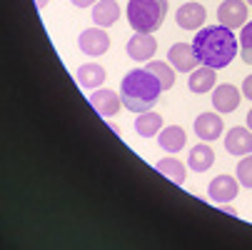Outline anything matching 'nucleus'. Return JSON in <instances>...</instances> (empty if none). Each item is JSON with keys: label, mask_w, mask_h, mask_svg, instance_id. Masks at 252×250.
Returning <instances> with one entry per match:
<instances>
[{"label": "nucleus", "mask_w": 252, "mask_h": 250, "mask_svg": "<svg viewBox=\"0 0 252 250\" xmlns=\"http://www.w3.org/2000/svg\"><path fill=\"white\" fill-rule=\"evenodd\" d=\"M148 70L160 80L162 90H170V88L175 85V68H172V65H167V63H162V60H150V63H148Z\"/></svg>", "instance_id": "nucleus-21"}, {"label": "nucleus", "mask_w": 252, "mask_h": 250, "mask_svg": "<svg viewBox=\"0 0 252 250\" xmlns=\"http://www.w3.org/2000/svg\"><path fill=\"white\" fill-rule=\"evenodd\" d=\"M160 93H162V85L148 68L130 70V73L123 78V85H120L123 105L132 113H148L160 100Z\"/></svg>", "instance_id": "nucleus-2"}, {"label": "nucleus", "mask_w": 252, "mask_h": 250, "mask_svg": "<svg viewBox=\"0 0 252 250\" xmlns=\"http://www.w3.org/2000/svg\"><path fill=\"white\" fill-rule=\"evenodd\" d=\"M105 78H107L105 68L97 65V63H85V65L78 68V83H80V88H85V90L100 88V85L105 83Z\"/></svg>", "instance_id": "nucleus-15"}, {"label": "nucleus", "mask_w": 252, "mask_h": 250, "mask_svg": "<svg viewBox=\"0 0 252 250\" xmlns=\"http://www.w3.org/2000/svg\"><path fill=\"white\" fill-rule=\"evenodd\" d=\"M167 15V0H127V23L135 33H155Z\"/></svg>", "instance_id": "nucleus-3"}, {"label": "nucleus", "mask_w": 252, "mask_h": 250, "mask_svg": "<svg viewBox=\"0 0 252 250\" xmlns=\"http://www.w3.org/2000/svg\"><path fill=\"white\" fill-rule=\"evenodd\" d=\"M215 78H218L215 75V68L200 65V68H195L190 73L188 85H190L192 93H210V90H215Z\"/></svg>", "instance_id": "nucleus-17"}, {"label": "nucleus", "mask_w": 252, "mask_h": 250, "mask_svg": "<svg viewBox=\"0 0 252 250\" xmlns=\"http://www.w3.org/2000/svg\"><path fill=\"white\" fill-rule=\"evenodd\" d=\"M190 168L195 170V173H205V170H210L212 168V163H215V153H212V148L210 145H205V143H200V145H195L192 150H190Z\"/></svg>", "instance_id": "nucleus-19"}, {"label": "nucleus", "mask_w": 252, "mask_h": 250, "mask_svg": "<svg viewBox=\"0 0 252 250\" xmlns=\"http://www.w3.org/2000/svg\"><path fill=\"white\" fill-rule=\"evenodd\" d=\"M160 128H162V115H158V113H153V110L140 113V115L135 118V133H137L140 138H153V135L160 133Z\"/></svg>", "instance_id": "nucleus-18"}, {"label": "nucleus", "mask_w": 252, "mask_h": 250, "mask_svg": "<svg viewBox=\"0 0 252 250\" xmlns=\"http://www.w3.org/2000/svg\"><path fill=\"white\" fill-rule=\"evenodd\" d=\"M88 100H90V105L95 108V113L102 115V118H113V115H118L120 105H123V98H120L118 93H113V90H107V88L95 90L93 95H88Z\"/></svg>", "instance_id": "nucleus-7"}, {"label": "nucleus", "mask_w": 252, "mask_h": 250, "mask_svg": "<svg viewBox=\"0 0 252 250\" xmlns=\"http://www.w3.org/2000/svg\"><path fill=\"white\" fill-rule=\"evenodd\" d=\"M240 90L230 83H222L212 90V105H215V110H220L222 115L227 113H235L237 110V105H240Z\"/></svg>", "instance_id": "nucleus-10"}, {"label": "nucleus", "mask_w": 252, "mask_h": 250, "mask_svg": "<svg viewBox=\"0 0 252 250\" xmlns=\"http://www.w3.org/2000/svg\"><path fill=\"white\" fill-rule=\"evenodd\" d=\"M237 180L242 188H252V153L237 163Z\"/></svg>", "instance_id": "nucleus-23"}, {"label": "nucleus", "mask_w": 252, "mask_h": 250, "mask_svg": "<svg viewBox=\"0 0 252 250\" xmlns=\"http://www.w3.org/2000/svg\"><path fill=\"white\" fill-rule=\"evenodd\" d=\"M242 95H245L247 100H252V75H247V78L242 80Z\"/></svg>", "instance_id": "nucleus-24"}, {"label": "nucleus", "mask_w": 252, "mask_h": 250, "mask_svg": "<svg viewBox=\"0 0 252 250\" xmlns=\"http://www.w3.org/2000/svg\"><path fill=\"white\" fill-rule=\"evenodd\" d=\"M247 128H250V130H252V110H250V113H247Z\"/></svg>", "instance_id": "nucleus-27"}, {"label": "nucleus", "mask_w": 252, "mask_h": 250, "mask_svg": "<svg viewBox=\"0 0 252 250\" xmlns=\"http://www.w3.org/2000/svg\"><path fill=\"white\" fill-rule=\"evenodd\" d=\"M158 170H160L165 178H170L172 183H177V185H183V183H185V178H188L185 165L180 163L177 158H162V160L158 163Z\"/></svg>", "instance_id": "nucleus-20"}, {"label": "nucleus", "mask_w": 252, "mask_h": 250, "mask_svg": "<svg viewBox=\"0 0 252 250\" xmlns=\"http://www.w3.org/2000/svg\"><path fill=\"white\" fill-rule=\"evenodd\" d=\"M78 45H80V53L83 55H90V58H97V55H105L107 48H110V35L105 33V28H88L80 33L78 38Z\"/></svg>", "instance_id": "nucleus-4"}, {"label": "nucleus", "mask_w": 252, "mask_h": 250, "mask_svg": "<svg viewBox=\"0 0 252 250\" xmlns=\"http://www.w3.org/2000/svg\"><path fill=\"white\" fill-rule=\"evenodd\" d=\"M247 3H250V5H252V0H247Z\"/></svg>", "instance_id": "nucleus-28"}, {"label": "nucleus", "mask_w": 252, "mask_h": 250, "mask_svg": "<svg viewBox=\"0 0 252 250\" xmlns=\"http://www.w3.org/2000/svg\"><path fill=\"white\" fill-rule=\"evenodd\" d=\"M167 60H170V65L177 70V73H192V70L200 65L195 48L188 45V43H175L167 50Z\"/></svg>", "instance_id": "nucleus-5"}, {"label": "nucleus", "mask_w": 252, "mask_h": 250, "mask_svg": "<svg viewBox=\"0 0 252 250\" xmlns=\"http://www.w3.org/2000/svg\"><path fill=\"white\" fill-rule=\"evenodd\" d=\"M120 18V5L115 0H97L93 5V23L97 28H110Z\"/></svg>", "instance_id": "nucleus-14"}, {"label": "nucleus", "mask_w": 252, "mask_h": 250, "mask_svg": "<svg viewBox=\"0 0 252 250\" xmlns=\"http://www.w3.org/2000/svg\"><path fill=\"white\" fill-rule=\"evenodd\" d=\"M225 125H222V118L220 115H215V113H200L195 118V133L200 140L210 143V140H218L222 135Z\"/></svg>", "instance_id": "nucleus-12"}, {"label": "nucleus", "mask_w": 252, "mask_h": 250, "mask_svg": "<svg viewBox=\"0 0 252 250\" xmlns=\"http://www.w3.org/2000/svg\"><path fill=\"white\" fill-rule=\"evenodd\" d=\"M237 183H240V180H237V178H232V175H218V178L210 183V188H207L210 200L218 203V205L235 200V198H237V190H240Z\"/></svg>", "instance_id": "nucleus-9"}, {"label": "nucleus", "mask_w": 252, "mask_h": 250, "mask_svg": "<svg viewBox=\"0 0 252 250\" xmlns=\"http://www.w3.org/2000/svg\"><path fill=\"white\" fill-rule=\"evenodd\" d=\"M192 48L197 53V60L200 65H207V68H227L235 55H237V38L235 33L225 25H207L202 30H197L195 40H192Z\"/></svg>", "instance_id": "nucleus-1"}, {"label": "nucleus", "mask_w": 252, "mask_h": 250, "mask_svg": "<svg viewBox=\"0 0 252 250\" xmlns=\"http://www.w3.org/2000/svg\"><path fill=\"white\" fill-rule=\"evenodd\" d=\"M127 58H132L135 63H148L155 50H158V40L153 38L150 33H135L132 38L127 40Z\"/></svg>", "instance_id": "nucleus-6"}, {"label": "nucleus", "mask_w": 252, "mask_h": 250, "mask_svg": "<svg viewBox=\"0 0 252 250\" xmlns=\"http://www.w3.org/2000/svg\"><path fill=\"white\" fill-rule=\"evenodd\" d=\"M35 5H38V10H43L48 5V0H35Z\"/></svg>", "instance_id": "nucleus-26"}, {"label": "nucleus", "mask_w": 252, "mask_h": 250, "mask_svg": "<svg viewBox=\"0 0 252 250\" xmlns=\"http://www.w3.org/2000/svg\"><path fill=\"white\" fill-rule=\"evenodd\" d=\"M225 148H227V153H232V155H250L252 153V130L250 128H232L227 135H225Z\"/></svg>", "instance_id": "nucleus-11"}, {"label": "nucleus", "mask_w": 252, "mask_h": 250, "mask_svg": "<svg viewBox=\"0 0 252 250\" xmlns=\"http://www.w3.org/2000/svg\"><path fill=\"white\" fill-rule=\"evenodd\" d=\"M218 20H220V25H225L230 30L242 28L247 23V3H242V0H225L218 8Z\"/></svg>", "instance_id": "nucleus-8"}, {"label": "nucleus", "mask_w": 252, "mask_h": 250, "mask_svg": "<svg viewBox=\"0 0 252 250\" xmlns=\"http://www.w3.org/2000/svg\"><path fill=\"white\" fill-rule=\"evenodd\" d=\"M205 18H207V13H205V8L200 3H185V5H180L177 8V15H175L177 25L183 28V30H200L202 23H205Z\"/></svg>", "instance_id": "nucleus-13"}, {"label": "nucleus", "mask_w": 252, "mask_h": 250, "mask_svg": "<svg viewBox=\"0 0 252 250\" xmlns=\"http://www.w3.org/2000/svg\"><path fill=\"white\" fill-rule=\"evenodd\" d=\"M240 55L247 65H252V20L242 25V33H240Z\"/></svg>", "instance_id": "nucleus-22"}, {"label": "nucleus", "mask_w": 252, "mask_h": 250, "mask_svg": "<svg viewBox=\"0 0 252 250\" xmlns=\"http://www.w3.org/2000/svg\"><path fill=\"white\" fill-rule=\"evenodd\" d=\"M185 143H188V135H185V130L180 128V125H167L162 133H160V148L165 150V153H180L185 148Z\"/></svg>", "instance_id": "nucleus-16"}, {"label": "nucleus", "mask_w": 252, "mask_h": 250, "mask_svg": "<svg viewBox=\"0 0 252 250\" xmlns=\"http://www.w3.org/2000/svg\"><path fill=\"white\" fill-rule=\"evenodd\" d=\"M70 3H73L75 8H88V5H95L97 0H70Z\"/></svg>", "instance_id": "nucleus-25"}]
</instances>
